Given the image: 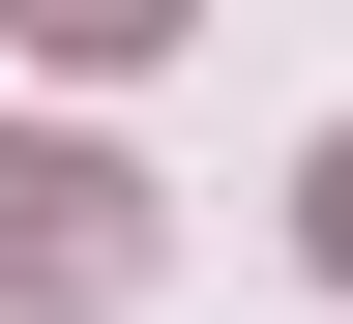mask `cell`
<instances>
[{"mask_svg":"<svg viewBox=\"0 0 353 324\" xmlns=\"http://www.w3.org/2000/svg\"><path fill=\"white\" fill-rule=\"evenodd\" d=\"M0 295H148V177L118 148H0Z\"/></svg>","mask_w":353,"mask_h":324,"instance_id":"cell-1","label":"cell"},{"mask_svg":"<svg viewBox=\"0 0 353 324\" xmlns=\"http://www.w3.org/2000/svg\"><path fill=\"white\" fill-rule=\"evenodd\" d=\"M294 265H324V295H353V118H324V177H294Z\"/></svg>","mask_w":353,"mask_h":324,"instance_id":"cell-2","label":"cell"},{"mask_svg":"<svg viewBox=\"0 0 353 324\" xmlns=\"http://www.w3.org/2000/svg\"><path fill=\"white\" fill-rule=\"evenodd\" d=\"M30 30H59V59H148V30H176V0H30Z\"/></svg>","mask_w":353,"mask_h":324,"instance_id":"cell-3","label":"cell"}]
</instances>
